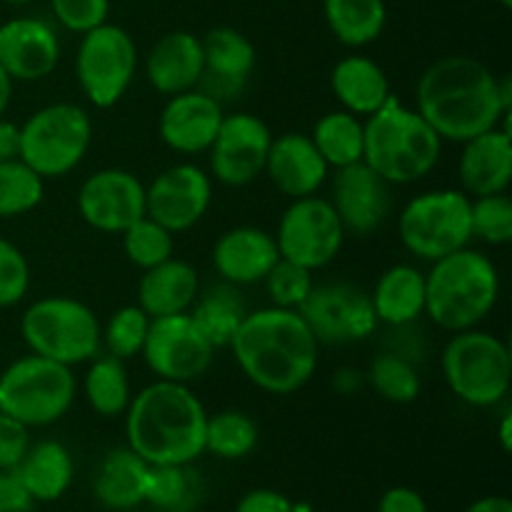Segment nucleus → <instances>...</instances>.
<instances>
[{"mask_svg":"<svg viewBox=\"0 0 512 512\" xmlns=\"http://www.w3.org/2000/svg\"><path fill=\"white\" fill-rule=\"evenodd\" d=\"M510 78L470 55H445L423 70L415 85V110L440 140L465 143L508 123Z\"/></svg>","mask_w":512,"mask_h":512,"instance_id":"1","label":"nucleus"},{"mask_svg":"<svg viewBox=\"0 0 512 512\" xmlns=\"http://www.w3.org/2000/svg\"><path fill=\"white\" fill-rule=\"evenodd\" d=\"M230 348L245 378L270 395L305 388L318 370L320 343L298 310L275 305L253 310L240 323Z\"/></svg>","mask_w":512,"mask_h":512,"instance_id":"2","label":"nucleus"},{"mask_svg":"<svg viewBox=\"0 0 512 512\" xmlns=\"http://www.w3.org/2000/svg\"><path fill=\"white\" fill-rule=\"evenodd\" d=\"M123 415L128 448L148 465H190L205 453L208 410L190 385L155 380Z\"/></svg>","mask_w":512,"mask_h":512,"instance_id":"3","label":"nucleus"},{"mask_svg":"<svg viewBox=\"0 0 512 512\" xmlns=\"http://www.w3.org/2000/svg\"><path fill=\"white\" fill-rule=\"evenodd\" d=\"M500 298V273L480 250L460 248L425 273V315L438 328L460 333L483 323Z\"/></svg>","mask_w":512,"mask_h":512,"instance_id":"4","label":"nucleus"},{"mask_svg":"<svg viewBox=\"0 0 512 512\" xmlns=\"http://www.w3.org/2000/svg\"><path fill=\"white\" fill-rule=\"evenodd\" d=\"M363 163L390 185H408L433 173L440 160L443 140L423 120L390 95L383 108L363 123Z\"/></svg>","mask_w":512,"mask_h":512,"instance_id":"5","label":"nucleus"},{"mask_svg":"<svg viewBox=\"0 0 512 512\" xmlns=\"http://www.w3.org/2000/svg\"><path fill=\"white\" fill-rule=\"evenodd\" d=\"M440 368L455 398L473 408H493L510 393V348L505 340L485 330L453 333L440 355Z\"/></svg>","mask_w":512,"mask_h":512,"instance_id":"6","label":"nucleus"},{"mask_svg":"<svg viewBox=\"0 0 512 512\" xmlns=\"http://www.w3.org/2000/svg\"><path fill=\"white\" fill-rule=\"evenodd\" d=\"M78 383L68 365L30 353L0 373V413L28 428H45L63 418L75 403Z\"/></svg>","mask_w":512,"mask_h":512,"instance_id":"7","label":"nucleus"},{"mask_svg":"<svg viewBox=\"0 0 512 512\" xmlns=\"http://www.w3.org/2000/svg\"><path fill=\"white\" fill-rule=\"evenodd\" d=\"M20 335L30 353L68 368L93 360L103 343L93 310L65 295L35 300L20 318Z\"/></svg>","mask_w":512,"mask_h":512,"instance_id":"8","label":"nucleus"},{"mask_svg":"<svg viewBox=\"0 0 512 512\" xmlns=\"http://www.w3.org/2000/svg\"><path fill=\"white\" fill-rule=\"evenodd\" d=\"M93 143V120L75 103H53L35 110L20 125V155L43 180L73 173Z\"/></svg>","mask_w":512,"mask_h":512,"instance_id":"9","label":"nucleus"},{"mask_svg":"<svg viewBox=\"0 0 512 512\" xmlns=\"http://www.w3.org/2000/svg\"><path fill=\"white\" fill-rule=\"evenodd\" d=\"M400 243L420 260L445 258L473 240L470 195L463 190H430L410 200L398 218Z\"/></svg>","mask_w":512,"mask_h":512,"instance_id":"10","label":"nucleus"},{"mask_svg":"<svg viewBox=\"0 0 512 512\" xmlns=\"http://www.w3.org/2000/svg\"><path fill=\"white\" fill-rule=\"evenodd\" d=\"M138 70V48L133 35L113 23H103L80 38L75 53V78L95 108L120 103Z\"/></svg>","mask_w":512,"mask_h":512,"instance_id":"11","label":"nucleus"},{"mask_svg":"<svg viewBox=\"0 0 512 512\" xmlns=\"http://www.w3.org/2000/svg\"><path fill=\"white\" fill-rule=\"evenodd\" d=\"M273 238L280 258L315 273L338 258L345 228L328 198L308 195L290 200Z\"/></svg>","mask_w":512,"mask_h":512,"instance_id":"12","label":"nucleus"},{"mask_svg":"<svg viewBox=\"0 0 512 512\" xmlns=\"http://www.w3.org/2000/svg\"><path fill=\"white\" fill-rule=\"evenodd\" d=\"M298 313L303 315L315 340L323 345L360 343L378 328L370 293L345 280L313 283Z\"/></svg>","mask_w":512,"mask_h":512,"instance_id":"13","label":"nucleus"},{"mask_svg":"<svg viewBox=\"0 0 512 512\" xmlns=\"http://www.w3.org/2000/svg\"><path fill=\"white\" fill-rule=\"evenodd\" d=\"M213 353L215 348L195 328L190 313H178L150 318L148 338L140 355L158 380L190 385L208 373Z\"/></svg>","mask_w":512,"mask_h":512,"instance_id":"14","label":"nucleus"},{"mask_svg":"<svg viewBox=\"0 0 512 512\" xmlns=\"http://www.w3.org/2000/svg\"><path fill=\"white\" fill-rule=\"evenodd\" d=\"M273 133L253 113L223 115L210 145V173L228 188H245L265 173Z\"/></svg>","mask_w":512,"mask_h":512,"instance_id":"15","label":"nucleus"},{"mask_svg":"<svg viewBox=\"0 0 512 512\" xmlns=\"http://www.w3.org/2000/svg\"><path fill=\"white\" fill-rule=\"evenodd\" d=\"M210 203L213 178L193 163L170 165L145 188V215L173 235L198 225Z\"/></svg>","mask_w":512,"mask_h":512,"instance_id":"16","label":"nucleus"},{"mask_svg":"<svg viewBox=\"0 0 512 512\" xmlns=\"http://www.w3.org/2000/svg\"><path fill=\"white\" fill-rule=\"evenodd\" d=\"M78 213L93 230L120 235L145 215V185L130 170H98L80 185Z\"/></svg>","mask_w":512,"mask_h":512,"instance_id":"17","label":"nucleus"},{"mask_svg":"<svg viewBox=\"0 0 512 512\" xmlns=\"http://www.w3.org/2000/svg\"><path fill=\"white\" fill-rule=\"evenodd\" d=\"M393 185L380 178L365 163L345 165L333 173L330 205L338 213L345 233L373 235L388 220L393 210Z\"/></svg>","mask_w":512,"mask_h":512,"instance_id":"18","label":"nucleus"},{"mask_svg":"<svg viewBox=\"0 0 512 512\" xmlns=\"http://www.w3.org/2000/svg\"><path fill=\"white\" fill-rule=\"evenodd\" d=\"M60 40L40 18H13L0 25V68L10 80L35 83L58 68Z\"/></svg>","mask_w":512,"mask_h":512,"instance_id":"19","label":"nucleus"},{"mask_svg":"<svg viewBox=\"0 0 512 512\" xmlns=\"http://www.w3.org/2000/svg\"><path fill=\"white\" fill-rule=\"evenodd\" d=\"M203 43V75L198 90L218 100L220 105L235 100L248 85L255 68V48L248 35L220 25L200 38Z\"/></svg>","mask_w":512,"mask_h":512,"instance_id":"20","label":"nucleus"},{"mask_svg":"<svg viewBox=\"0 0 512 512\" xmlns=\"http://www.w3.org/2000/svg\"><path fill=\"white\" fill-rule=\"evenodd\" d=\"M223 115V105L198 88L170 95L158 120L160 140L175 153H208L223 123Z\"/></svg>","mask_w":512,"mask_h":512,"instance_id":"21","label":"nucleus"},{"mask_svg":"<svg viewBox=\"0 0 512 512\" xmlns=\"http://www.w3.org/2000/svg\"><path fill=\"white\" fill-rule=\"evenodd\" d=\"M328 173V163L318 153L310 135L283 133L270 143L265 175L270 178L273 188L283 193L285 198L295 200L315 195L328 180Z\"/></svg>","mask_w":512,"mask_h":512,"instance_id":"22","label":"nucleus"},{"mask_svg":"<svg viewBox=\"0 0 512 512\" xmlns=\"http://www.w3.org/2000/svg\"><path fill=\"white\" fill-rule=\"evenodd\" d=\"M458 175L463 193L470 198L508 193L512 183L510 123L465 140Z\"/></svg>","mask_w":512,"mask_h":512,"instance_id":"23","label":"nucleus"},{"mask_svg":"<svg viewBox=\"0 0 512 512\" xmlns=\"http://www.w3.org/2000/svg\"><path fill=\"white\" fill-rule=\"evenodd\" d=\"M278 260L280 253L273 235L253 225L225 230L213 245L215 273L230 285L263 283Z\"/></svg>","mask_w":512,"mask_h":512,"instance_id":"24","label":"nucleus"},{"mask_svg":"<svg viewBox=\"0 0 512 512\" xmlns=\"http://www.w3.org/2000/svg\"><path fill=\"white\" fill-rule=\"evenodd\" d=\"M148 83L163 95H180L195 90L203 75V43L188 30L165 33L145 58Z\"/></svg>","mask_w":512,"mask_h":512,"instance_id":"25","label":"nucleus"},{"mask_svg":"<svg viewBox=\"0 0 512 512\" xmlns=\"http://www.w3.org/2000/svg\"><path fill=\"white\" fill-rule=\"evenodd\" d=\"M198 295V270L178 258H168L155 268L143 270L138 283V305L150 318L188 313Z\"/></svg>","mask_w":512,"mask_h":512,"instance_id":"26","label":"nucleus"},{"mask_svg":"<svg viewBox=\"0 0 512 512\" xmlns=\"http://www.w3.org/2000/svg\"><path fill=\"white\" fill-rule=\"evenodd\" d=\"M330 88L343 110L353 115H373L393 95L385 70L368 55H345L330 73Z\"/></svg>","mask_w":512,"mask_h":512,"instance_id":"27","label":"nucleus"},{"mask_svg":"<svg viewBox=\"0 0 512 512\" xmlns=\"http://www.w3.org/2000/svg\"><path fill=\"white\" fill-rule=\"evenodd\" d=\"M150 465L125 445L115 448L100 460L93 480L98 503L108 510H133L145 503Z\"/></svg>","mask_w":512,"mask_h":512,"instance_id":"28","label":"nucleus"},{"mask_svg":"<svg viewBox=\"0 0 512 512\" xmlns=\"http://www.w3.org/2000/svg\"><path fill=\"white\" fill-rule=\"evenodd\" d=\"M370 303L378 323L388 328L418 323L425 315V273L408 263L393 265L378 278Z\"/></svg>","mask_w":512,"mask_h":512,"instance_id":"29","label":"nucleus"},{"mask_svg":"<svg viewBox=\"0 0 512 512\" xmlns=\"http://www.w3.org/2000/svg\"><path fill=\"white\" fill-rule=\"evenodd\" d=\"M15 470H18L20 483L28 490L33 503L60 500L73 485L75 475L73 455L58 440H40L35 445L30 443L28 453Z\"/></svg>","mask_w":512,"mask_h":512,"instance_id":"30","label":"nucleus"},{"mask_svg":"<svg viewBox=\"0 0 512 512\" xmlns=\"http://www.w3.org/2000/svg\"><path fill=\"white\" fill-rule=\"evenodd\" d=\"M188 313L195 328L205 335V340L213 348H225L238 333L240 323L248 315V308H245L243 295L238 293V285H230L223 280L220 285H213L203 295H198Z\"/></svg>","mask_w":512,"mask_h":512,"instance_id":"31","label":"nucleus"},{"mask_svg":"<svg viewBox=\"0 0 512 512\" xmlns=\"http://www.w3.org/2000/svg\"><path fill=\"white\" fill-rule=\"evenodd\" d=\"M330 33L348 48H365L383 35L388 23L385 0H323Z\"/></svg>","mask_w":512,"mask_h":512,"instance_id":"32","label":"nucleus"},{"mask_svg":"<svg viewBox=\"0 0 512 512\" xmlns=\"http://www.w3.org/2000/svg\"><path fill=\"white\" fill-rule=\"evenodd\" d=\"M310 140L323 155L328 168L338 170L345 165L363 163L365 150V133L363 123L358 115L348 113V110H330L323 118L315 123Z\"/></svg>","mask_w":512,"mask_h":512,"instance_id":"33","label":"nucleus"},{"mask_svg":"<svg viewBox=\"0 0 512 512\" xmlns=\"http://www.w3.org/2000/svg\"><path fill=\"white\" fill-rule=\"evenodd\" d=\"M203 478L190 465H150L145 503L158 512H195L203 500Z\"/></svg>","mask_w":512,"mask_h":512,"instance_id":"34","label":"nucleus"},{"mask_svg":"<svg viewBox=\"0 0 512 512\" xmlns=\"http://www.w3.org/2000/svg\"><path fill=\"white\" fill-rule=\"evenodd\" d=\"M83 393L90 408L103 418L123 415L130 405V378L125 370V360L105 355L93 358L88 373L83 378Z\"/></svg>","mask_w":512,"mask_h":512,"instance_id":"35","label":"nucleus"},{"mask_svg":"<svg viewBox=\"0 0 512 512\" xmlns=\"http://www.w3.org/2000/svg\"><path fill=\"white\" fill-rule=\"evenodd\" d=\"M258 445V425L243 410H220L208 415L205 450L220 460H240Z\"/></svg>","mask_w":512,"mask_h":512,"instance_id":"36","label":"nucleus"},{"mask_svg":"<svg viewBox=\"0 0 512 512\" xmlns=\"http://www.w3.org/2000/svg\"><path fill=\"white\" fill-rule=\"evenodd\" d=\"M45 180L20 158L0 163V220L28 215L43 203Z\"/></svg>","mask_w":512,"mask_h":512,"instance_id":"37","label":"nucleus"},{"mask_svg":"<svg viewBox=\"0 0 512 512\" xmlns=\"http://www.w3.org/2000/svg\"><path fill=\"white\" fill-rule=\"evenodd\" d=\"M365 380L373 385V390L380 398L395 405H408L418 400L420 388H423L418 365L400 358V355L388 353V350L375 355L368 373H365Z\"/></svg>","mask_w":512,"mask_h":512,"instance_id":"38","label":"nucleus"},{"mask_svg":"<svg viewBox=\"0 0 512 512\" xmlns=\"http://www.w3.org/2000/svg\"><path fill=\"white\" fill-rule=\"evenodd\" d=\"M123 250L128 255L130 263L140 270L155 268V265L165 263L173 258V233L165 230L163 225L155 223L153 218L143 215L135 220L128 230H123Z\"/></svg>","mask_w":512,"mask_h":512,"instance_id":"39","label":"nucleus"},{"mask_svg":"<svg viewBox=\"0 0 512 512\" xmlns=\"http://www.w3.org/2000/svg\"><path fill=\"white\" fill-rule=\"evenodd\" d=\"M148 328L150 315L140 305H123V308L110 315L105 330H100V340H103L113 358L130 360L143 353Z\"/></svg>","mask_w":512,"mask_h":512,"instance_id":"40","label":"nucleus"},{"mask_svg":"<svg viewBox=\"0 0 512 512\" xmlns=\"http://www.w3.org/2000/svg\"><path fill=\"white\" fill-rule=\"evenodd\" d=\"M473 238L488 245H508L512 240V200L508 193L470 198Z\"/></svg>","mask_w":512,"mask_h":512,"instance_id":"41","label":"nucleus"},{"mask_svg":"<svg viewBox=\"0 0 512 512\" xmlns=\"http://www.w3.org/2000/svg\"><path fill=\"white\" fill-rule=\"evenodd\" d=\"M265 290L270 295V303L275 308L298 310L303 300L308 298L310 288H313V273L303 265H295L290 260L280 258L273 265L268 275H265Z\"/></svg>","mask_w":512,"mask_h":512,"instance_id":"42","label":"nucleus"},{"mask_svg":"<svg viewBox=\"0 0 512 512\" xmlns=\"http://www.w3.org/2000/svg\"><path fill=\"white\" fill-rule=\"evenodd\" d=\"M30 265L23 250L0 238V308H13L28 295Z\"/></svg>","mask_w":512,"mask_h":512,"instance_id":"43","label":"nucleus"},{"mask_svg":"<svg viewBox=\"0 0 512 512\" xmlns=\"http://www.w3.org/2000/svg\"><path fill=\"white\" fill-rule=\"evenodd\" d=\"M50 8L65 30L85 35L88 30L108 23L110 0H50Z\"/></svg>","mask_w":512,"mask_h":512,"instance_id":"44","label":"nucleus"},{"mask_svg":"<svg viewBox=\"0 0 512 512\" xmlns=\"http://www.w3.org/2000/svg\"><path fill=\"white\" fill-rule=\"evenodd\" d=\"M30 448V428L0 413V468H18Z\"/></svg>","mask_w":512,"mask_h":512,"instance_id":"45","label":"nucleus"},{"mask_svg":"<svg viewBox=\"0 0 512 512\" xmlns=\"http://www.w3.org/2000/svg\"><path fill=\"white\" fill-rule=\"evenodd\" d=\"M383 350L400 355V358L418 365L425 355V335L418 330V323L395 325V328H390L388 338H385Z\"/></svg>","mask_w":512,"mask_h":512,"instance_id":"46","label":"nucleus"},{"mask_svg":"<svg viewBox=\"0 0 512 512\" xmlns=\"http://www.w3.org/2000/svg\"><path fill=\"white\" fill-rule=\"evenodd\" d=\"M33 498L20 483L15 468H0V512H30Z\"/></svg>","mask_w":512,"mask_h":512,"instance_id":"47","label":"nucleus"},{"mask_svg":"<svg viewBox=\"0 0 512 512\" xmlns=\"http://www.w3.org/2000/svg\"><path fill=\"white\" fill-rule=\"evenodd\" d=\"M235 512H295V503L278 490L255 488L238 500Z\"/></svg>","mask_w":512,"mask_h":512,"instance_id":"48","label":"nucleus"},{"mask_svg":"<svg viewBox=\"0 0 512 512\" xmlns=\"http://www.w3.org/2000/svg\"><path fill=\"white\" fill-rule=\"evenodd\" d=\"M378 512H428V503L418 490L398 485V488L385 490L378 503Z\"/></svg>","mask_w":512,"mask_h":512,"instance_id":"49","label":"nucleus"},{"mask_svg":"<svg viewBox=\"0 0 512 512\" xmlns=\"http://www.w3.org/2000/svg\"><path fill=\"white\" fill-rule=\"evenodd\" d=\"M20 155V125L0 118V163Z\"/></svg>","mask_w":512,"mask_h":512,"instance_id":"50","label":"nucleus"},{"mask_svg":"<svg viewBox=\"0 0 512 512\" xmlns=\"http://www.w3.org/2000/svg\"><path fill=\"white\" fill-rule=\"evenodd\" d=\"M363 383H365V375L360 373V370H355V368L338 370V373H335V378H333L335 390H338V393H343V395L358 393V390L363 388Z\"/></svg>","mask_w":512,"mask_h":512,"instance_id":"51","label":"nucleus"},{"mask_svg":"<svg viewBox=\"0 0 512 512\" xmlns=\"http://www.w3.org/2000/svg\"><path fill=\"white\" fill-rule=\"evenodd\" d=\"M463 512H512V503L505 495H488V498L475 500Z\"/></svg>","mask_w":512,"mask_h":512,"instance_id":"52","label":"nucleus"},{"mask_svg":"<svg viewBox=\"0 0 512 512\" xmlns=\"http://www.w3.org/2000/svg\"><path fill=\"white\" fill-rule=\"evenodd\" d=\"M498 438H500V448H503V453H510V448H512V413L510 410H505L503 418H500Z\"/></svg>","mask_w":512,"mask_h":512,"instance_id":"53","label":"nucleus"},{"mask_svg":"<svg viewBox=\"0 0 512 512\" xmlns=\"http://www.w3.org/2000/svg\"><path fill=\"white\" fill-rule=\"evenodd\" d=\"M10 100H13V80H10V75L0 68V118H3L5 110H8Z\"/></svg>","mask_w":512,"mask_h":512,"instance_id":"54","label":"nucleus"},{"mask_svg":"<svg viewBox=\"0 0 512 512\" xmlns=\"http://www.w3.org/2000/svg\"><path fill=\"white\" fill-rule=\"evenodd\" d=\"M5 3H8V5H28L30 0H5Z\"/></svg>","mask_w":512,"mask_h":512,"instance_id":"55","label":"nucleus"},{"mask_svg":"<svg viewBox=\"0 0 512 512\" xmlns=\"http://www.w3.org/2000/svg\"><path fill=\"white\" fill-rule=\"evenodd\" d=\"M500 5H503V8H512V0H498Z\"/></svg>","mask_w":512,"mask_h":512,"instance_id":"56","label":"nucleus"}]
</instances>
